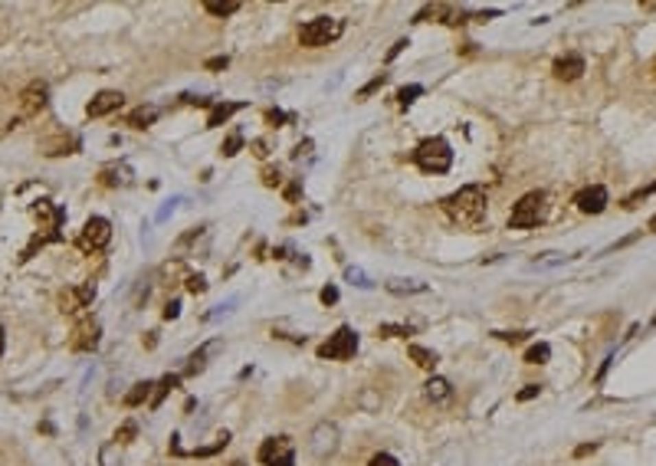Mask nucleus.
Listing matches in <instances>:
<instances>
[{
  "instance_id": "393cba45",
  "label": "nucleus",
  "mask_w": 656,
  "mask_h": 466,
  "mask_svg": "<svg viewBox=\"0 0 656 466\" xmlns=\"http://www.w3.org/2000/svg\"><path fill=\"white\" fill-rule=\"evenodd\" d=\"M548 358H552V345L548 342H538V345H532L525 351V364H545Z\"/></svg>"
},
{
  "instance_id": "39448f33",
  "label": "nucleus",
  "mask_w": 656,
  "mask_h": 466,
  "mask_svg": "<svg viewBox=\"0 0 656 466\" xmlns=\"http://www.w3.org/2000/svg\"><path fill=\"white\" fill-rule=\"evenodd\" d=\"M358 351V331L351 325H342L335 335H328V342L318 345V358H328V361H344L351 358Z\"/></svg>"
},
{
  "instance_id": "c9c22d12",
  "label": "nucleus",
  "mask_w": 656,
  "mask_h": 466,
  "mask_svg": "<svg viewBox=\"0 0 656 466\" xmlns=\"http://www.w3.org/2000/svg\"><path fill=\"white\" fill-rule=\"evenodd\" d=\"M318 299L325 302V305H335V302H338V289H335V286H325V289H322V296H318Z\"/></svg>"
},
{
  "instance_id": "f257e3e1",
  "label": "nucleus",
  "mask_w": 656,
  "mask_h": 466,
  "mask_svg": "<svg viewBox=\"0 0 656 466\" xmlns=\"http://www.w3.org/2000/svg\"><path fill=\"white\" fill-rule=\"evenodd\" d=\"M443 211H447V217L453 224L476 230L486 220V187L466 184L460 191H453L449 197H443Z\"/></svg>"
},
{
  "instance_id": "7c9ffc66",
  "label": "nucleus",
  "mask_w": 656,
  "mask_h": 466,
  "mask_svg": "<svg viewBox=\"0 0 656 466\" xmlns=\"http://www.w3.org/2000/svg\"><path fill=\"white\" fill-rule=\"evenodd\" d=\"M384 79H388V75H384V73L377 75V79H371V82H368V86H364V89L358 92V99H368L371 92H377V89H381V86H384Z\"/></svg>"
},
{
  "instance_id": "f8f14e48",
  "label": "nucleus",
  "mask_w": 656,
  "mask_h": 466,
  "mask_svg": "<svg viewBox=\"0 0 656 466\" xmlns=\"http://www.w3.org/2000/svg\"><path fill=\"white\" fill-rule=\"evenodd\" d=\"M69 345H73L75 351H92V348L99 345V322H95V318H82L73 329Z\"/></svg>"
},
{
  "instance_id": "dca6fc26",
  "label": "nucleus",
  "mask_w": 656,
  "mask_h": 466,
  "mask_svg": "<svg viewBox=\"0 0 656 466\" xmlns=\"http://www.w3.org/2000/svg\"><path fill=\"white\" fill-rule=\"evenodd\" d=\"M423 394H427V401H433V404H443V401L453 397V384H449L447 377H430V381L423 384Z\"/></svg>"
},
{
  "instance_id": "f03ea898",
  "label": "nucleus",
  "mask_w": 656,
  "mask_h": 466,
  "mask_svg": "<svg viewBox=\"0 0 656 466\" xmlns=\"http://www.w3.org/2000/svg\"><path fill=\"white\" fill-rule=\"evenodd\" d=\"M414 161H417L420 171H427V174H443V171H449V165H453V148L447 145V138H423L417 145V151H414Z\"/></svg>"
},
{
  "instance_id": "6ab92c4d",
  "label": "nucleus",
  "mask_w": 656,
  "mask_h": 466,
  "mask_svg": "<svg viewBox=\"0 0 656 466\" xmlns=\"http://www.w3.org/2000/svg\"><path fill=\"white\" fill-rule=\"evenodd\" d=\"M161 112H158V106H141V108H134L132 115H128V125L132 128H148L151 121L158 119Z\"/></svg>"
},
{
  "instance_id": "bb28decb",
  "label": "nucleus",
  "mask_w": 656,
  "mask_h": 466,
  "mask_svg": "<svg viewBox=\"0 0 656 466\" xmlns=\"http://www.w3.org/2000/svg\"><path fill=\"white\" fill-rule=\"evenodd\" d=\"M528 335H532V331H495V338H502L508 345H522Z\"/></svg>"
},
{
  "instance_id": "ea45409f",
  "label": "nucleus",
  "mask_w": 656,
  "mask_h": 466,
  "mask_svg": "<svg viewBox=\"0 0 656 466\" xmlns=\"http://www.w3.org/2000/svg\"><path fill=\"white\" fill-rule=\"evenodd\" d=\"M591 450H597V443H584V447H578L574 453H578V456H584V453H591Z\"/></svg>"
},
{
  "instance_id": "a211bd4d",
  "label": "nucleus",
  "mask_w": 656,
  "mask_h": 466,
  "mask_svg": "<svg viewBox=\"0 0 656 466\" xmlns=\"http://www.w3.org/2000/svg\"><path fill=\"white\" fill-rule=\"evenodd\" d=\"M239 108H243V106H239V102H217V106L210 108L207 128H220V125H224V121L230 119L233 112H239Z\"/></svg>"
},
{
  "instance_id": "9d476101",
  "label": "nucleus",
  "mask_w": 656,
  "mask_h": 466,
  "mask_svg": "<svg viewBox=\"0 0 656 466\" xmlns=\"http://www.w3.org/2000/svg\"><path fill=\"white\" fill-rule=\"evenodd\" d=\"M92 299H95V286L92 283H82V286H73L66 289L60 296V309L62 312H82V309H89Z\"/></svg>"
},
{
  "instance_id": "b1692460",
  "label": "nucleus",
  "mask_w": 656,
  "mask_h": 466,
  "mask_svg": "<svg viewBox=\"0 0 656 466\" xmlns=\"http://www.w3.org/2000/svg\"><path fill=\"white\" fill-rule=\"evenodd\" d=\"M204 10L213 14V16H230V14H237V10H239V3H237V0H207V3H204Z\"/></svg>"
},
{
  "instance_id": "cd10ccee",
  "label": "nucleus",
  "mask_w": 656,
  "mask_h": 466,
  "mask_svg": "<svg viewBox=\"0 0 656 466\" xmlns=\"http://www.w3.org/2000/svg\"><path fill=\"white\" fill-rule=\"evenodd\" d=\"M420 92H423V86H407V89L397 92V99H401V106L407 108V106H410V102H414V99L420 95Z\"/></svg>"
},
{
  "instance_id": "2f4dec72",
  "label": "nucleus",
  "mask_w": 656,
  "mask_h": 466,
  "mask_svg": "<svg viewBox=\"0 0 656 466\" xmlns=\"http://www.w3.org/2000/svg\"><path fill=\"white\" fill-rule=\"evenodd\" d=\"M239 148H243V135H230L226 138V145H224V154L230 158V154H237Z\"/></svg>"
},
{
  "instance_id": "5701e85b",
  "label": "nucleus",
  "mask_w": 656,
  "mask_h": 466,
  "mask_svg": "<svg viewBox=\"0 0 656 466\" xmlns=\"http://www.w3.org/2000/svg\"><path fill=\"white\" fill-rule=\"evenodd\" d=\"M178 384H180V375H164L161 381L154 384L158 391H154V397H151V407H161V401L167 397V391H174Z\"/></svg>"
},
{
  "instance_id": "4468645a",
  "label": "nucleus",
  "mask_w": 656,
  "mask_h": 466,
  "mask_svg": "<svg viewBox=\"0 0 656 466\" xmlns=\"http://www.w3.org/2000/svg\"><path fill=\"white\" fill-rule=\"evenodd\" d=\"M554 79H561V82H574V79H581L584 73V56H578V53H567V56H558L552 66Z\"/></svg>"
},
{
  "instance_id": "4be33fe9",
  "label": "nucleus",
  "mask_w": 656,
  "mask_h": 466,
  "mask_svg": "<svg viewBox=\"0 0 656 466\" xmlns=\"http://www.w3.org/2000/svg\"><path fill=\"white\" fill-rule=\"evenodd\" d=\"M151 381H138V384H132V391L125 394V407H138V404H145L148 401V394H151Z\"/></svg>"
},
{
  "instance_id": "412c9836",
  "label": "nucleus",
  "mask_w": 656,
  "mask_h": 466,
  "mask_svg": "<svg viewBox=\"0 0 656 466\" xmlns=\"http://www.w3.org/2000/svg\"><path fill=\"white\" fill-rule=\"evenodd\" d=\"M128 178H132V171H128L125 165L102 167V184H108V187H115V184H128Z\"/></svg>"
},
{
  "instance_id": "a19ab883",
  "label": "nucleus",
  "mask_w": 656,
  "mask_h": 466,
  "mask_svg": "<svg viewBox=\"0 0 656 466\" xmlns=\"http://www.w3.org/2000/svg\"><path fill=\"white\" fill-rule=\"evenodd\" d=\"M0 355H3V329H0Z\"/></svg>"
},
{
  "instance_id": "58836bf2",
  "label": "nucleus",
  "mask_w": 656,
  "mask_h": 466,
  "mask_svg": "<svg viewBox=\"0 0 656 466\" xmlns=\"http://www.w3.org/2000/svg\"><path fill=\"white\" fill-rule=\"evenodd\" d=\"M224 66H226V56H217V60L207 62V69H224Z\"/></svg>"
},
{
  "instance_id": "aec40b11",
  "label": "nucleus",
  "mask_w": 656,
  "mask_h": 466,
  "mask_svg": "<svg viewBox=\"0 0 656 466\" xmlns=\"http://www.w3.org/2000/svg\"><path fill=\"white\" fill-rule=\"evenodd\" d=\"M407 355L417 361L423 371H433V368H436V361H440V358H436V351H430V348H423V345H410V348H407Z\"/></svg>"
},
{
  "instance_id": "20e7f679",
  "label": "nucleus",
  "mask_w": 656,
  "mask_h": 466,
  "mask_svg": "<svg viewBox=\"0 0 656 466\" xmlns=\"http://www.w3.org/2000/svg\"><path fill=\"white\" fill-rule=\"evenodd\" d=\"M541 217H545V191H528V194L519 197V204L512 207L508 226H515V230H528V226H538Z\"/></svg>"
},
{
  "instance_id": "e433bc0d",
  "label": "nucleus",
  "mask_w": 656,
  "mask_h": 466,
  "mask_svg": "<svg viewBox=\"0 0 656 466\" xmlns=\"http://www.w3.org/2000/svg\"><path fill=\"white\" fill-rule=\"evenodd\" d=\"M180 316V302H167V309H164V318H178Z\"/></svg>"
},
{
  "instance_id": "c756f323",
  "label": "nucleus",
  "mask_w": 656,
  "mask_h": 466,
  "mask_svg": "<svg viewBox=\"0 0 656 466\" xmlns=\"http://www.w3.org/2000/svg\"><path fill=\"white\" fill-rule=\"evenodd\" d=\"M368 466H401V463H397V456H390V453H374L371 460H368Z\"/></svg>"
},
{
  "instance_id": "ddd939ff",
  "label": "nucleus",
  "mask_w": 656,
  "mask_h": 466,
  "mask_svg": "<svg viewBox=\"0 0 656 466\" xmlns=\"http://www.w3.org/2000/svg\"><path fill=\"white\" fill-rule=\"evenodd\" d=\"M121 102H125V95H121V92L105 89V92H99V95L92 99L89 106H86V115H89V119H102V115H108V112L121 108Z\"/></svg>"
},
{
  "instance_id": "473e14b6",
  "label": "nucleus",
  "mask_w": 656,
  "mask_h": 466,
  "mask_svg": "<svg viewBox=\"0 0 656 466\" xmlns=\"http://www.w3.org/2000/svg\"><path fill=\"white\" fill-rule=\"evenodd\" d=\"M377 335H384V338H394V335H410V329H403V325H381V329H377Z\"/></svg>"
},
{
  "instance_id": "f3484780",
  "label": "nucleus",
  "mask_w": 656,
  "mask_h": 466,
  "mask_svg": "<svg viewBox=\"0 0 656 466\" xmlns=\"http://www.w3.org/2000/svg\"><path fill=\"white\" fill-rule=\"evenodd\" d=\"M33 213H36V220H43V224H46V230H60L62 211H60V207H53L49 200H40V204L33 207Z\"/></svg>"
},
{
  "instance_id": "f704fd0d",
  "label": "nucleus",
  "mask_w": 656,
  "mask_h": 466,
  "mask_svg": "<svg viewBox=\"0 0 656 466\" xmlns=\"http://www.w3.org/2000/svg\"><path fill=\"white\" fill-rule=\"evenodd\" d=\"M187 289H191V292H204V289H207V279H204V276H187Z\"/></svg>"
},
{
  "instance_id": "423d86ee",
  "label": "nucleus",
  "mask_w": 656,
  "mask_h": 466,
  "mask_svg": "<svg viewBox=\"0 0 656 466\" xmlns=\"http://www.w3.org/2000/svg\"><path fill=\"white\" fill-rule=\"evenodd\" d=\"M338 443H342V434H338V427L335 423H315L312 434H309V453H312L315 460H328V456H335L338 453Z\"/></svg>"
},
{
  "instance_id": "2eb2a0df",
  "label": "nucleus",
  "mask_w": 656,
  "mask_h": 466,
  "mask_svg": "<svg viewBox=\"0 0 656 466\" xmlns=\"http://www.w3.org/2000/svg\"><path fill=\"white\" fill-rule=\"evenodd\" d=\"M220 348H224V342H207V345H204V348H197L194 355L187 358V368H184V377H194V375H200V371L207 368V358H210V355H217Z\"/></svg>"
},
{
  "instance_id": "6e6552de",
  "label": "nucleus",
  "mask_w": 656,
  "mask_h": 466,
  "mask_svg": "<svg viewBox=\"0 0 656 466\" xmlns=\"http://www.w3.org/2000/svg\"><path fill=\"white\" fill-rule=\"evenodd\" d=\"M112 240V224L105 217H89L79 233V250H102Z\"/></svg>"
},
{
  "instance_id": "7ed1b4c3",
  "label": "nucleus",
  "mask_w": 656,
  "mask_h": 466,
  "mask_svg": "<svg viewBox=\"0 0 656 466\" xmlns=\"http://www.w3.org/2000/svg\"><path fill=\"white\" fill-rule=\"evenodd\" d=\"M342 33H344L342 16H315L309 23H302L298 43L302 46H328V43H335Z\"/></svg>"
},
{
  "instance_id": "a878e982",
  "label": "nucleus",
  "mask_w": 656,
  "mask_h": 466,
  "mask_svg": "<svg viewBox=\"0 0 656 466\" xmlns=\"http://www.w3.org/2000/svg\"><path fill=\"white\" fill-rule=\"evenodd\" d=\"M384 286H388V292H397V296H401V292H427V286H423V283H414V279H388Z\"/></svg>"
},
{
  "instance_id": "79ce46f5",
  "label": "nucleus",
  "mask_w": 656,
  "mask_h": 466,
  "mask_svg": "<svg viewBox=\"0 0 656 466\" xmlns=\"http://www.w3.org/2000/svg\"><path fill=\"white\" fill-rule=\"evenodd\" d=\"M226 466H246V463H243V460H233V463H226Z\"/></svg>"
},
{
  "instance_id": "c85d7f7f",
  "label": "nucleus",
  "mask_w": 656,
  "mask_h": 466,
  "mask_svg": "<svg viewBox=\"0 0 656 466\" xmlns=\"http://www.w3.org/2000/svg\"><path fill=\"white\" fill-rule=\"evenodd\" d=\"M134 434H138V427H134L132 421H128V423H121V430H115V443H128V440H132Z\"/></svg>"
},
{
  "instance_id": "9b49d317",
  "label": "nucleus",
  "mask_w": 656,
  "mask_h": 466,
  "mask_svg": "<svg viewBox=\"0 0 656 466\" xmlns=\"http://www.w3.org/2000/svg\"><path fill=\"white\" fill-rule=\"evenodd\" d=\"M574 207H578L581 213H600L604 207H607V187L591 184V187L578 191V194H574Z\"/></svg>"
},
{
  "instance_id": "0eeeda50",
  "label": "nucleus",
  "mask_w": 656,
  "mask_h": 466,
  "mask_svg": "<svg viewBox=\"0 0 656 466\" xmlns=\"http://www.w3.org/2000/svg\"><path fill=\"white\" fill-rule=\"evenodd\" d=\"M256 460L263 466H296V447L289 436H269V440H263Z\"/></svg>"
},
{
  "instance_id": "72a5a7b5",
  "label": "nucleus",
  "mask_w": 656,
  "mask_h": 466,
  "mask_svg": "<svg viewBox=\"0 0 656 466\" xmlns=\"http://www.w3.org/2000/svg\"><path fill=\"white\" fill-rule=\"evenodd\" d=\"M538 394H541V388H538V384H525V388L515 394V397H519V401H532V397H538Z\"/></svg>"
},
{
  "instance_id": "4c0bfd02",
  "label": "nucleus",
  "mask_w": 656,
  "mask_h": 466,
  "mask_svg": "<svg viewBox=\"0 0 656 466\" xmlns=\"http://www.w3.org/2000/svg\"><path fill=\"white\" fill-rule=\"evenodd\" d=\"M403 46H407V40H397V43L390 46V53H388V60H394V56H397V53H401Z\"/></svg>"
},
{
  "instance_id": "37998d69",
  "label": "nucleus",
  "mask_w": 656,
  "mask_h": 466,
  "mask_svg": "<svg viewBox=\"0 0 656 466\" xmlns=\"http://www.w3.org/2000/svg\"><path fill=\"white\" fill-rule=\"evenodd\" d=\"M653 322H656V316H653Z\"/></svg>"
},
{
  "instance_id": "1a4fd4ad",
  "label": "nucleus",
  "mask_w": 656,
  "mask_h": 466,
  "mask_svg": "<svg viewBox=\"0 0 656 466\" xmlns=\"http://www.w3.org/2000/svg\"><path fill=\"white\" fill-rule=\"evenodd\" d=\"M46 95H49L46 82H30L27 89L20 92V119H33V115H40V112L46 108Z\"/></svg>"
}]
</instances>
